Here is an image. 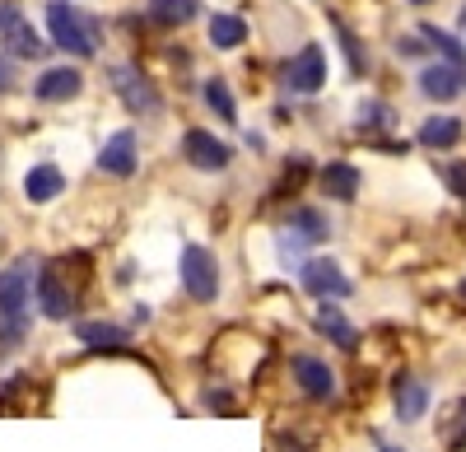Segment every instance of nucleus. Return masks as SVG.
<instances>
[{
    "label": "nucleus",
    "instance_id": "obj_1",
    "mask_svg": "<svg viewBox=\"0 0 466 452\" xmlns=\"http://www.w3.org/2000/svg\"><path fill=\"white\" fill-rule=\"evenodd\" d=\"M270 350L257 331H243V326H228L219 341L210 346V368H215V378L219 383H257L261 378V368H266Z\"/></svg>",
    "mask_w": 466,
    "mask_h": 452
},
{
    "label": "nucleus",
    "instance_id": "obj_2",
    "mask_svg": "<svg viewBox=\"0 0 466 452\" xmlns=\"http://www.w3.org/2000/svg\"><path fill=\"white\" fill-rule=\"evenodd\" d=\"M89 261L85 256H61V261H47L43 271H37V285H33V298H37V313H43L47 322H70L75 308H80V285L85 276H75V271H85Z\"/></svg>",
    "mask_w": 466,
    "mask_h": 452
},
{
    "label": "nucleus",
    "instance_id": "obj_3",
    "mask_svg": "<svg viewBox=\"0 0 466 452\" xmlns=\"http://www.w3.org/2000/svg\"><path fill=\"white\" fill-rule=\"evenodd\" d=\"M37 271L33 261H15V266L0 271V346H19L33 317H28V298H33Z\"/></svg>",
    "mask_w": 466,
    "mask_h": 452
},
{
    "label": "nucleus",
    "instance_id": "obj_4",
    "mask_svg": "<svg viewBox=\"0 0 466 452\" xmlns=\"http://www.w3.org/2000/svg\"><path fill=\"white\" fill-rule=\"evenodd\" d=\"M289 368V383H294V397L313 410H331L340 401V378H336V364H327V355H313V350H294L285 359Z\"/></svg>",
    "mask_w": 466,
    "mask_h": 452
},
{
    "label": "nucleus",
    "instance_id": "obj_5",
    "mask_svg": "<svg viewBox=\"0 0 466 452\" xmlns=\"http://www.w3.org/2000/svg\"><path fill=\"white\" fill-rule=\"evenodd\" d=\"M387 401H392V420L401 429H415L434 416V383L430 373H420L410 364H397L392 378H387Z\"/></svg>",
    "mask_w": 466,
    "mask_h": 452
},
{
    "label": "nucleus",
    "instance_id": "obj_6",
    "mask_svg": "<svg viewBox=\"0 0 466 452\" xmlns=\"http://www.w3.org/2000/svg\"><path fill=\"white\" fill-rule=\"evenodd\" d=\"M177 280H182V294L191 298V304L210 308L215 298L224 294V271H219L215 247H206V243H187V247L177 252Z\"/></svg>",
    "mask_w": 466,
    "mask_h": 452
},
{
    "label": "nucleus",
    "instance_id": "obj_7",
    "mask_svg": "<svg viewBox=\"0 0 466 452\" xmlns=\"http://www.w3.org/2000/svg\"><path fill=\"white\" fill-rule=\"evenodd\" d=\"M47 33H52V43L66 56H75V61L98 56V24L75 10L70 0H52V5H47Z\"/></svg>",
    "mask_w": 466,
    "mask_h": 452
},
{
    "label": "nucleus",
    "instance_id": "obj_8",
    "mask_svg": "<svg viewBox=\"0 0 466 452\" xmlns=\"http://www.w3.org/2000/svg\"><path fill=\"white\" fill-rule=\"evenodd\" d=\"M299 289L308 298H318V304H345V298H355V280H350V271L331 252H313L303 261L299 266Z\"/></svg>",
    "mask_w": 466,
    "mask_h": 452
},
{
    "label": "nucleus",
    "instance_id": "obj_9",
    "mask_svg": "<svg viewBox=\"0 0 466 452\" xmlns=\"http://www.w3.org/2000/svg\"><path fill=\"white\" fill-rule=\"evenodd\" d=\"M327 47H318V43H303L289 61H285V70H280V80H285V94H299V98H318L322 89H327Z\"/></svg>",
    "mask_w": 466,
    "mask_h": 452
},
{
    "label": "nucleus",
    "instance_id": "obj_10",
    "mask_svg": "<svg viewBox=\"0 0 466 452\" xmlns=\"http://www.w3.org/2000/svg\"><path fill=\"white\" fill-rule=\"evenodd\" d=\"M177 149H182V164L197 168V173H228V164H233V145L219 140L206 126H187Z\"/></svg>",
    "mask_w": 466,
    "mask_h": 452
},
{
    "label": "nucleus",
    "instance_id": "obj_11",
    "mask_svg": "<svg viewBox=\"0 0 466 452\" xmlns=\"http://www.w3.org/2000/svg\"><path fill=\"white\" fill-rule=\"evenodd\" d=\"M112 89L122 98V107L136 112V117H159L164 112V94L154 89V80L140 65H112Z\"/></svg>",
    "mask_w": 466,
    "mask_h": 452
},
{
    "label": "nucleus",
    "instance_id": "obj_12",
    "mask_svg": "<svg viewBox=\"0 0 466 452\" xmlns=\"http://www.w3.org/2000/svg\"><path fill=\"white\" fill-rule=\"evenodd\" d=\"M318 192H322V201H331V206H355L360 201V192H364V168L355 164V159H327V164H318Z\"/></svg>",
    "mask_w": 466,
    "mask_h": 452
},
{
    "label": "nucleus",
    "instance_id": "obj_13",
    "mask_svg": "<svg viewBox=\"0 0 466 452\" xmlns=\"http://www.w3.org/2000/svg\"><path fill=\"white\" fill-rule=\"evenodd\" d=\"M415 89L424 94V103H434V107H448L457 98H466V70L448 65V61H424L420 75H415Z\"/></svg>",
    "mask_w": 466,
    "mask_h": 452
},
{
    "label": "nucleus",
    "instance_id": "obj_14",
    "mask_svg": "<svg viewBox=\"0 0 466 452\" xmlns=\"http://www.w3.org/2000/svg\"><path fill=\"white\" fill-rule=\"evenodd\" d=\"M313 336L327 341L331 350H340V355H360V346H364V331L350 322V313L340 304H318L313 308Z\"/></svg>",
    "mask_w": 466,
    "mask_h": 452
},
{
    "label": "nucleus",
    "instance_id": "obj_15",
    "mask_svg": "<svg viewBox=\"0 0 466 452\" xmlns=\"http://www.w3.org/2000/svg\"><path fill=\"white\" fill-rule=\"evenodd\" d=\"M280 229H289V234H299L308 247H327L331 243V234H336V224H331V215L322 210V206H308V201H289L285 210H280Z\"/></svg>",
    "mask_w": 466,
    "mask_h": 452
},
{
    "label": "nucleus",
    "instance_id": "obj_16",
    "mask_svg": "<svg viewBox=\"0 0 466 452\" xmlns=\"http://www.w3.org/2000/svg\"><path fill=\"white\" fill-rule=\"evenodd\" d=\"M98 173H103V177H116V182H127V177L140 173V136H136L131 126L112 131V136L103 140V149H98Z\"/></svg>",
    "mask_w": 466,
    "mask_h": 452
},
{
    "label": "nucleus",
    "instance_id": "obj_17",
    "mask_svg": "<svg viewBox=\"0 0 466 452\" xmlns=\"http://www.w3.org/2000/svg\"><path fill=\"white\" fill-rule=\"evenodd\" d=\"M415 145L430 149V155H452L457 145H466V117H457V112H430L420 126H415Z\"/></svg>",
    "mask_w": 466,
    "mask_h": 452
},
{
    "label": "nucleus",
    "instance_id": "obj_18",
    "mask_svg": "<svg viewBox=\"0 0 466 452\" xmlns=\"http://www.w3.org/2000/svg\"><path fill=\"white\" fill-rule=\"evenodd\" d=\"M80 94H85V75L75 70V65H47V70L33 80V98H37V103H47V107H56V103H75Z\"/></svg>",
    "mask_w": 466,
    "mask_h": 452
},
{
    "label": "nucleus",
    "instance_id": "obj_19",
    "mask_svg": "<svg viewBox=\"0 0 466 452\" xmlns=\"http://www.w3.org/2000/svg\"><path fill=\"white\" fill-rule=\"evenodd\" d=\"M434 443H439V452H466V392H457L439 406Z\"/></svg>",
    "mask_w": 466,
    "mask_h": 452
},
{
    "label": "nucleus",
    "instance_id": "obj_20",
    "mask_svg": "<svg viewBox=\"0 0 466 452\" xmlns=\"http://www.w3.org/2000/svg\"><path fill=\"white\" fill-rule=\"evenodd\" d=\"M75 341H80L85 350L122 355V350H131V326H122V322H103V317H94V322H75Z\"/></svg>",
    "mask_w": 466,
    "mask_h": 452
},
{
    "label": "nucleus",
    "instance_id": "obj_21",
    "mask_svg": "<svg viewBox=\"0 0 466 452\" xmlns=\"http://www.w3.org/2000/svg\"><path fill=\"white\" fill-rule=\"evenodd\" d=\"M0 37H5V52L15 61H37L43 56V37H37V28L28 19H19V10H0Z\"/></svg>",
    "mask_w": 466,
    "mask_h": 452
},
{
    "label": "nucleus",
    "instance_id": "obj_22",
    "mask_svg": "<svg viewBox=\"0 0 466 452\" xmlns=\"http://www.w3.org/2000/svg\"><path fill=\"white\" fill-rule=\"evenodd\" d=\"M24 201L28 206H52V201H61L66 196V173L52 164V159H43V164H33L28 173H24Z\"/></svg>",
    "mask_w": 466,
    "mask_h": 452
},
{
    "label": "nucleus",
    "instance_id": "obj_23",
    "mask_svg": "<svg viewBox=\"0 0 466 452\" xmlns=\"http://www.w3.org/2000/svg\"><path fill=\"white\" fill-rule=\"evenodd\" d=\"M270 452H322V429L313 420L270 425Z\"/></svg>",
    "mask_w": 466,
    "mask_h": 452
},
{
    "label": "nucleus",
    "instance_id": "obj_24",
    "mask_svg": "<svg viewBox=\"0 0 466 452\" xmlns=\"http://www.w3.org/2000/svg\"><path fill=\"white\" fill-rule=\"evenodd\" d=\"M355 126L364 131V140L373 145V140H382V136H392L397 126H401V112L387 103V98H364L360 107H355Z\"/></svg>",
    "mask_w": 466,
    "mask_h": 452
},
{
    "label": "nucleus",
    "instance_id": "obj_25",
    "mask_svg": "<svg viewBox=\"0 0 466 452\" xmlns=\"http://www.w3.org/2000/svg\"><path fill=\"white\" fill-rule=\"evenodd\" d=\"M206 37H210V47H215V52H238L248 37H252V28H248L243 15H210Z\"/></svg>",
    "mask_w": 466,
    "mask_h": 452
},
{
    "label": "nucleus",
    "instance_id": "obj_26",
    "mask_svg": "<svg viewBox=\"0 0 466 452\" xmlns=\"http://www.w3.org/2000/svg\"><path fill=\"white\" fill-rule=\"evenodd\" d=\"M201 103H206V112H215V122L238 126V98H233V89H228L224 75H210V80L201 85Z\"/></svg>",
    "mask_w": 466,
    "mask_h": 452
},
{
    "label": "nucleus",
    "instance_id": "obj_27",
    "mask_svg": "<svg viewBox=\"0 0 466 452\" xmlns=\"http://www.w3.org/2000/svg\"><path fill=\"white\" fill-rule=\"evenodd\" d=\"M331 19V28H336V43H340V52H345V65H350V75H355V80H364V75L373 70V61H369V47L360 43V37H355V28H350L336 10L327 15Z\"/></svg>",
    "mask_w": 466,
    "mask_h": 452
},
{
    "label": "nucleus",
    "instance_id": "obj_28",
    "mask_svg": "<svg viewBox=\"0 0 466 452\" xmlns=\"http://www.w3.org/2000/svg\"><path fill=\"white\" fill-rule=\"evenodd\" d=\"M420 28V37L430 43V52L439 56V61H448V65H457V70H466V43L452 33V28H439V24H415Z\"/></svg>",
    "mask_w": 466,
    "mask_h": 452
},
{
    "label": "nucleus",
    "instance_id": "obj_29",
    "mask_svg": "<svg viewBox=\"0 0 466 452\" xmlns=\"http://www.w3.org/2000/svg\"><path fill=\"white\" fill-rule=\"evenodd\" d=\"M201 410L206 416H243V401L233 383H206L201 387Z\"/></svg>",
    "mask_w": 466,
    "mask_h": 452
},
{
    "label": "nucleus",
    "instance_id": "obj_30",
    "mask_svg": "<svg viewBox=\"0 0 466 452\" xmlns=\"http://www.w3.org/2000/svg\"><path fill=\"white\" fill-rule=\"evenodd\" d=\"M318 177V164L308 159V155H289L285 164H280V182H276V196H294L303 182H313Z\"/></svg>",
    "mask_w": 466,
    "mask_h": 452
},
{
    "label": "nucleus",
    "instance_id": "obj_31",
    "mask_svg": "<svg viewBox=\"0 0 466 452\" xmlns=\"http://www.w3.org/2000/svg\"><path fill=\"white\" fill-rule=\"evenodd\" d=\"M201 5L197 0H149V19L159 28H182L187 19H197Z\"/></svg>",
    "mask_w": 466,
    "mask_h": 452
},
{
    "label": "nucleus",
    "instance_id": "obj_32",
    "mask_svg": "<svg viewBox=\"0 0 466 452\" xmlns=\"http://www.w3.org/2000/svg\"><path fill=\"white\" fill-rule=\"evenodd\" d=\"M434 173H439V186L443 192L466 210V159H457V155H443L439 164H434Z\"/></svg>",
    "mask_w": 466,
    "mask_h": 452
},
{
    "label": "nucleus",
    "instance_id": "obj_33",
    "mask_svg": "<svg viewBox=\"0 0 466 452\" xmlns=\"http://www.w3.org/2000/svg\"><path fill=\"white\" fill-rule=\"evenodd\" d=\"M308 252H313V247H308L299 234H289V229H276V256H280V266H285V271H294V276H299V266L308 261Z\"/></svg>",
    "mask_w": 466,
    "mask_h": 452
},
{
    "label": "nucleus",
    "instance_id": "obj_34",
    "mask_svg": "<svg viewBox=\"0 0 466 452\" xmlns=\"http://www.w3.org/2000/svg\"><path fill=\"white\" fill-rule=\"evenodd\" d=\"M397 56H401V61H420V65H424V61H434V52H430V43L420 37V28L397 37Z\"/></svg>",
    "mask_w": 466,
    "mask_h": 452
},
{
    "label": "nucleus",
    "instance_id": "obj_35",
    "mask_svg": "<svg viewBox=\"0 0 466 452\" xmlns=\"http://www.w3.org/2000/svg\"><path fill=\"white\" fill-rule=\"evenodd\" d=\"M19 89V65L10 52H0V94H15Z\"/></svg>",
    "mask_w": 466,
    "mask_h": 452
},
{
    "label": "nucleus",
    "instance_id": "obj_36",
    "mask_svg": "<svg viewBox=\"0 0 466 452\" xmlns=\"http://www.w3.org/2000/svg\"><path fill=\"white\" fill-rule=\"evenodd\" d=\"M369 443H373V452H410L406 443H397L392 434H382V429H369Z\"/></svg>",
    "mask_w": 466,
    "mask_h": 452
},
{
    "label": "nucleus",
    "instance_id": "obj_37",
    "mask_svg": "<svg viewBox=\"0 0 466 452\" xmlns=\"http://www.w3.org/2000/svg\"><path fill=\"white\" fill-rule=\"evenodd\" d=\"M243 140H248V149H252V155H266V136H261V131H248Z\"/></svg>",
    "mask_w": 466,
    "mask_h": 452
},
{
    "label": "nucleus",
    "instance_id": "obj_38",
    "mask_svg": "<svg viewBox=\"0 0 466 452\" xmlns=\"http://www.w3.org/2000/svg\"><path fill=\"white\" fill-rule=\"evenodd\" d=\"M406 5H415V10H424V5H434V0H406Z\"/></svg>",
    "mask_w": 466,
    "mask_h": 452
},
{
    "label": "nucleus",
    "instance_id": "obj_39",
    "mask_svg": "<svg viewBox=\"0 0 466 452\" xmlns=\"http://www.w3.org/2000/svg\"><path fill=\"white\" fill-rule=\"evenodd\" d=\"M461 298H466V280H461Z\"/></svg>",
    "mask_w": 466,
    "mask_h": 452
}]
</instances>
